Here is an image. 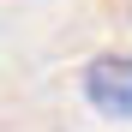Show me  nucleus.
<instances>
[{
    "label": "nucleus",
    "mask_w": 132,
    "mask_h": 132,
    "mask_svg": "<svg viewBox=\"0 0 132 132\" xmlns=\"http://www.w3.org/2000/svg\"><path fill=\"white\" fill-rule=\"evenodd\" d=\"M84 96L108 120H132V54H96L84 66Z\"/></svg>",
    "instance_id": "obj_1"
}]
</instances>
